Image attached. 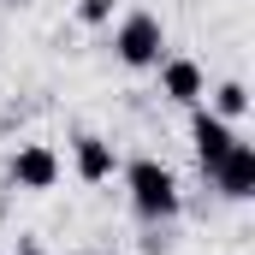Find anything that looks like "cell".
Returning a JSON list of instances; mask_svg holds the SVG:
<instances>
[{
	"instance_id": "1",
	"label": "cell",
	"mask_w": 255,
	"mask_h": 255,
	"mask_svg": "<svg viewBox=\"0 0 255 255\" xmlns=\"http://www.w3.org/2000/svg\"><path fill=\"white\" fill-rule=\"evenodd\" d=\"M125 196H130V214L142 226H172L184 214V190H178V172L154 154H136L125 160Z\"/></svg>"
},
{
	"instance_id": "3",
	"label": "cell",
	"mask_w": 255,
	"mask_h": 255,
	"mask_svg": "<svg viewBox=\"0 0 255 255\" xmlns=\"http://www.w3.org/2000/svg\"><path fill=\"white\" fill-rule=\"evenodd\" d=\"M232 142H238V125H226L214 107H202V101H196V107H190V148H196V166H202V178L220 166V154H226Z\"/></svg>"
},
{
	"instance_id": "9",
	"label": "cell",
	"mask_w": 255,
	"mask_h": 255,
	"mask_svg": "<svg viewBox=\"0 0 255 255\" xmlns=\"http://www.w3.org/2000/svg\"><path fill=\"white\" fill-rule=\"evenodd\" d=\"M113 6H119V0H77V24L101 30V24H113Z\"/></svg>"
},
{
	"instance_id": "7",
	"label": "cell",
	"mask_w": 255,
	"mask_h": 255,
	"mask_svg": "<svg viewBox=\"0 0 255 255\" xmlns=\"http://www.w3.org/2000/svg\"><path fill=\"white\" fill-rule=\"evenodd\" d=\"M71 166H77V178H83V184H107V178L119 172V154H113V142H107V136L83 130V136H71Z\"/></svg>"
},
{
	"instance_id": "13",
	"label": "cell",
	"mask_w": 255,
	"mask_h": 255,
	"mask_svg": "<svg viewBox=\"0 0 255 255\" xmlns=\"http://www.w3.org/2000/svg\"><path fill=\"white\" fill-rule=\"evenodd\" d=\"M71 255H83V250H71Z\"/></svg>"
},
{
	"instance_id": "12",
	"label": "cell",
	"mask_w": 255,
	"mask_h": 255,
	"mask_svg": "<svg viewBox=\"0 0 255 255\" xmlns=\"http://www.w3.org/2000/svg\"><path fill=\"white\" fill-rule=\"evenodd\" d=\"M6 6H18V0H6Z\"/></svg>"
},
{
	"instance_id": "11",
	"label": "cell",
	"mask_w": 255,
	"mask_h": 255,
	"mask_svg": "<svg viewBox=\"0 0 255 255\" xmlns=\"http://www.w3.org/2000/svg\"><path fill=\"white\" fill-rule=\"evenodd\" d=\"M18 255H42V244H30V238H24V244H18Z\"/></svg>"
},
{
	"instance_id": "5",
	"label": "cell",
	"mask_w": 255,
	"mask_h": 255,
	"mask_svg": "<svg viewBox=\"0 0 255 255\" xmlns=\"http://www.w3.org/2000/svg\"><path fill=\"white\" fill-rule=\"evenodd\" d=\"M208 178H214V190L226 196V202H250V196H255V148L238 136V142L220 154V166H214Z\"/></svg>"
},
{
	"instance_id": "2",
	"label": "cell",
	"mask_w": 255,
	"mask_h": 255,
	"mask_svg": "<svg viewBox=\"0 0 255 255\" xmlns=\"http://www.w3.org/2000/svg\"><path fill=\"white\" fill-rule=\"evenodd\" d=\"M113 60L125 71H154L166 60V24L148 12V6H130L125 18L113 24Z\"/></svg>"
},
{
	"instance_id": "4",
	"label": "cell",
	"mask_w": 255,
	"mask_h": 255,
	"mask_svg": "<svg viewBox=\"0 0 255 255\" xmlns=\"http://www.w3.org/2000/svg\"><path fill=\"white\" fill-rule=\"evenodd\" d=\"M154 71H160V95H166L172 107H196V101L208 95V71H202L190 54H166Z\"/></svg>"
},
{
	"instance_id": "10",
	"label": "cell",
	"mask_w": 255,
	"mask_h": 255,
	"mask_svg": "<svg viewBox=\"0 0 255 255\" xmlns=\"http://www.w3.org/2000/svg\"><path fill=\"white\" fill-rule=\"evenodd\" d=\"M172 250V226H148V238H142V255H166Z\"/></svg>"
},
{
	"instance_id": "6",
	"label": "cell",
	"mask_w": 255,
	"mask_h": 255,
	"mask_svg": "<svg viewBox=\"0 0 255 255\" xmlns=\"http://www.w3.org/2000/svg\"><path fill=\"white\" fill-rule=\"evenodd\" d=\"M12 184L18 190H30V196H42V190H54L60 184V154L48 148V142H24L18 154H12Z\"/></svg>"
},
{
	"instance_id": "8",
	"label": "cell",
	"mask_w": 255,
	"mask_h": 255,
	"mask_svg": "<svg viewBox=\"0 0 255 255\" xmlns=\"http://www.w3.org/2000/svg\"><path fill=\"white\" fill-rule=\"evenodd\" d=\"M202 107H214L226 125H238V119L250 113V89H244L238 77H226V83H214V95H202Z\"/></svg>"
}]
</instances>
